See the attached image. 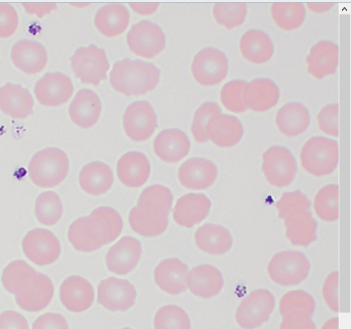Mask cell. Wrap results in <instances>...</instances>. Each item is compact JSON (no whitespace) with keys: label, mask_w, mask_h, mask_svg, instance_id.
I'll return each mask as SVG.
<instances>
[{"label":"cell","mask_w":351,"mask_h":329,"mask_svg":"<svg viewBox=\"0 0 351 329\" xmlns=\"http://www.w3.org/2000/svg\"><path fill=\"white\" fill-rule=\"evenodd\" d=\"M276 206L285 222L286 236L293 245L306 246L316 239L317 223L312 217L311 202L306 195L300 190L284 193Z\"/></svg>","instance_id":"cell-1"},{"label":"cell","mask_w":351,"mask_h":329,"mask_svg":"<svg viewBox=\"0 0 351 329\" xmlns=\"http://www.w3.org/2000/svg\"><path fill=\"white\" fill-rule=\"evenodd\" d=\"M160 77V71L154 64L127 59L114 64L110 81L117 92L127 96H140L153 91Z\"/></svg>","instance_id":"cell-2"},{"label":"cell","mask_w":351,"mask_h":329,"mask_svg":"<svg viewBox=\"0 0 351 329\" xmlns=\"http://www.w3.org/2000/svg\"><path fill=\"white\" fill-rule=\"evenodd\" d=\"M70 168L65 152L58 148H48L36 153L29 166V176L38 186L52 188L63 182Z\"/></svg>","instance_id":"cell-3"},{"label":"cell","mask_w":351,"mask_h":329,"mask_svg":"<svg viewBox=\"0 0 351 329\" xmlns=\"http://www.w3.org/2000/svg\"><path fill=\"white\" fill-rule=\"evenodd\" d=\"M300 161L303 168L315 176L330 174L338 165V144L324 137H311L301 150Z\"/></svg>","instance_id":"cell-4"},{"label":"cell","mask_w":351,"mask_h":329,"mask_svg":"<svg viewBox=\"0 0 351 329\" xmlns=\"http://www.w3.org/2000/svg\"><path fill=\"white\" fill-rule=\"evenodd\" d=\"M310 270V263L302 252L281 251L274 255L267 272L271 279L282 286L296 285L304 280Z\"/></svg>","instance_id":"cell-5"},{"label":"cell","mask_w":351,"mask_h":329,"mask_svg":"<svg viewBox=\"0 0 351 329\" xmlns=\"http://www.w3.org/2000/svg\"><path fill=\"white\" fill-rule=\"evenodd\" d=\"M75 76L83 83L97 86L110 68L106 51L95 45L78 49L71 59Z\"/></svg>","instance_id":"cell-6"},{"label":"cell","mask_w":351,"mask_h":329,"mask_svg":"<svg viewBox=\"0 0 351 329\" xmlns=\"http://www.w3.org/2000/svg\"><path fill=\"white\" fill-rule=\"evenodd\" d=\"M274 307L275 298L269 290H254L238 306L236 320L244 329H254L269 319Z\"/></svg>","instance_id":"cell-7"},{"label":"cell","mask_w":351,"mask_h":329,"mask_svg":"<svg viewBox=\"0 0 351 329\" xmlns=\"http://www.w3.org/2000/svg\"><path fill=\"white\" fill-rule=\"evenodd\" d=\"M262 170L269 184L284 187L293 181L297 173V163L288 148L274 146L263 155Z\"/></svg>","instance_id":"cell-8"},{"label":"cell","mask_w":351,"mask_h":329,"mask_svg":"<svg viewBox=\"0 0 351 329\" xmlns=\"http://www.w3.org/2000/svg\"><path fill=\"white\" fill-rule=\"evenodd\" d=\"M127 42L133 53L148 60L158 55L166 47V37L162 29L148 21L132 26Z\"/></svg>","instance_id":"cell-9"},{"label":"cell","mask_w":351,"mask_h":329,"mask_svg":"<svg viewBox=\"0 0 351 329\" xmlns=\"http://www.w3.org/2000/svg\"><path fill=\"white\" fill-rule=\"evenodd\" d=\"M191 70L195 81L206 87L222 82L228 72V61L226 55L215 48H206L195 57Z\"/></svg>","instance_id":"cell-10"},{"label":"cell","mask_w":351,"mask_h":329,"mask_svg":"<svg viewBox=\"0 0 351 329\" xmlns=\"http://www.w3.org/2000/svg\"><path fill=\"white\" fill-rule=\"evenodd\" d=\"M23 247L27 258L40 266L56 262L62 251L58 237L51 231L43 228L29 231L23 240Z\"/></svg>","instance_id":"cell-11"},{"label":"cell","mask_w":351,"mask_h":329,"mask_svg":"<svg viewBox=\"0 0 351 329\" xmlns=\"http://www.w3.org/2000/svg\"><path fill=\"white\" fill-rule=\"evenodd\" d=\"M123 126L127 135L133 141L148 140L158 126V118L152 105L147 101H137L126 109Z\"/></svg>","instance_id":"cell-12"},{"label":"cell","mask_w":351,"mask_h":329,"mask_svg":"<svg viewBox=\"0 0 351 329\" xmlns=\"http://www.w3.org/2000/svg\"><path fill=\"white\" fill-rule=\"evenodd\" d=\"M86 222L90 235L102 246L115 241L123 228L121 215L117 210L109 207L95 209L86 217Z\"/></svg>","instance_id":"cell-13"},{"label":"cell","mask_w":351,"mask_h":329,"mask_svg":"<svg viewBox=\"0 0 351 329\" xmlns=\"http://www.w3.org/2000/svg\"><path fill=\"white\" fill-rule=\"evenodd\" d=\"M135 287L125 279L110 277L98 286V302L111 311H125L136 301Z\"/></svg>","instance_id":"cell-14"},{"label":"cell","mask_w":351,"mask_h":329,"mask_svg":"<svg viewBox=\"0 0 351 329\" xmlns=\"http://www.w3.org/2000/svg\"><path fill=\"white\" fill-rule=\"evenodd\" d=\"M73 93L71 79L58 72L46 74L38 81L35 88L38 102L46 107L61 106L69 101Z\"/></svg>","instance_id":"cell-15"},{"label":"cell","mask_w":351,"mask_h":329,"mask_svg":"<svg viewBox=\"0 0 351 329\" xmlns=\"http://www.w3.org/2000/svg\"><path fill=\"white\" fill-rule=\"evenodd\" d=\"M142 252V244L138 239L123 237L109 250L106 256L108 268L119 275L128 274L138 265Z\"/></svg>","instance_id":"cell-16"},{"label":"cell","mask_w":351,"mask_h":329,"mask_svg":"<svg viewBox=\"0 0 351 329\" xmlns=\"http://www.w3.org/2000/svg\"><path fill=\"white\" fill-rule=\"evenodd\" d=\"M215 164L204 158H192L180 168L178 177L180 183L193 190H203L210 187L217 176Z\"/></svg>","instance_id":"cell-17"},{"label":"cell","mask_w":351,"mask_h":329,"mask_svg":"<svg viewBox=\"0 0 351 329\" xmlns=\"http://www.w3.org/2000/svg\"><path fill=\"white\" fill-rule=\"evenodd\" d=\"M95 296L93 285L80 276L67 278L61 286V301L72 312L80 313L88 309L93 304Z\"/></svg>","instance_id":"cell-18"},{"label":"cell","mask_w":351,"mask_h":329,"mask_svg":"<svg viewBox=\"0 0 351 329\" xmlns=\"http://www.w3.org/2000/svg\"><path fill=\"white\" fill-rule=\"evenodd\" d=\"M11 57L14 65L27 75L42 72L48 63L45 47L38 42L31 40L17 42L13 47Z\"/></svg>","instance_id":"cell-19"},{"label":"cell","mask_w":351,"mask_h":329,"mask_svg":"<svg viewBox=\"0 0 351 329\" xmlns=\"http://www.w3.org/2000/svg\"><path fill=\"white\" fill-rule=\"evenodd\" d=\"M244 131L235 116L219 114L210 118L206 127L208 140L220 148H231L241 140Z\"/></svg>","instance_id":"cell-20"},{"label":"cell","mask_w":351,"mask_h":329,"mask_svg":"<svg viewBox=\"0 0 351 329\" xmlns=\"http://www.w3.org/2000/svg\"><path fill=\"white\" fill-rule=\"evenodd\" d=\"M54 294V285L46 274L38 272L31 285L16 295L18 304L29 312H38L51 302Z\"/></svg>","instance_id":"cell-21"},{"label":"cell","mask_w":351,"mask_h":329,"mask_svg":"<svg viewBox=\"0 0 351 329\" xmlns=\"http://www.w3.org/2000/svg\"><path fill=\"white\" fill-rule=\"evenodd\" d=\"M210 199L203 194L190 193L179 198L173 209V218L182 226L192 228L208 215Z\"/></svg>","instance_id":"cell-22"},{"label":"cell","mask_w":351,"mask_h":329,"mask_svg":"<svg viewBox=\"0 0 351 329\" xmlns=\"http://www.w3.org/2000/svg\"><path fill=\"white\" fill-rule=\"evenodd\" d=\"M31 92L20 85L8 83L0 88V110L16 120L26 119L34 113Z\"/></svg>","instance_id":"cell-23"},{"label":"cell","mask_w":351,"mask_h":329,"mask_svg":"<svg viewBox=\"0 0 351 329\" xmlns=\"http://www.w3.org/2000/svg\"><path fill=\"white\" fill-rule=\"evenodd\" d=\"M189 272L187 265L179 259H167L156 267L155 281L162 290L172 295H178L187 289Z\"/></svg>","instance_id":"cell-24"},{"label":"cell","mask_w":351,"mask_h":329,"mask_svg":"<svg viewBox=\"0 0 351 329\" xmlns=\"http://www.w3.org/2000/svg\"><path fill=\"white\" fill-rule=\"evenodd\" d=\"M156 155L167 163H177L186 157L191 149L187 135L178 129H166L154 140Z\"/></svg>","instance_id":"cell-25"},{"label":"cell","mask_w":351,"mask_h":329,"mask_svg":"<svg viewBox=\"0 0 351 329\" xmlns=\"http://www.w3.org/2000/svg\"><path fill=\"white\" fill-rule=\"evenodd\" d=\"M308 72L315 79H322L334 75L339 66V47L325 40L315 44L306 57Z\"/></svg>","instance_id":"cell-26"},{"label":"cell","mask_w":351,"mask_h":329,"mask_svg":"<svg viewBox=\"0 0 351 329\" xmlns=\"http://www.w3.org/2000/svg\"><path fill=\"white\" fill-rule=\"evenodd\" d=\"M102 111L99 97L93 91L84 89L77 92L69 107L72 121L82 129L94 127Z\"/></svg>","instance_id":"cell-27"},{"label":"cell","mask_w":351,"mask_h":329,"mask_svg":"<svg viewBox=\"0 0 351 329\" xmlns=\"http://www.w3.org/2000/svg\"><path fill=\"white\" fill-rule=\"evenodd\" d=\"M221 272L215 267L204 264L193 268L187 276V285L196 296L210 298L218 295L223 287Z\"/></svg>","instance_id":"cell-28"},{"label":"cell","mask_w":351,"mask_h":329,"mask_svg":"<svg viewBox=\"0 0 351 329\" xmlns=\"http://www.w3.org/2000/svg\"><path fill=\"white\" fill-rule=\"evenodd\" d=\"M150 173V162L142 153H128L118 162L119 179L128 187L136 188L143 186L148 181Z\"/></svg>","instance_id":"cell-29"},{"label":"cell","mask_w":351,"mask_h":329,"mask_svg":"<svg viewBox=\"0 0 351 329\" xmlns=\"http://www.w3.org/2000/svg\"><path fill=\"white\" fill-rule=\"evenodd\" d=\"M173 202L171 191L161 185L146 188L141 194L137 207L143 215L154 219L168 218Z\"/></svg>","instance_id":"cell-30"},{"label":"cell","mask_w":351,"mask_h":329,"mask_svg":"<svg viewBox=\"0 0 351 329\" xmlns=\"http://www.w3.org/2000/svg\"><path fill=\"white\" fill-rule=\"evenodd\" d=\"M279 98V88L267 78L256 79L247 83L244 94L247 108L256 112L269 110L276 106Z\"/></svg>","instance_id":"cell-31"},{"label":"cell","mask_w":351,"mask_h":329,"mask_svg":"<svg viewBox=\"0 0 351 329\" xmlns=\"http://www.w3.org/2000/svg\"><path fill=\"white\" fill-rule=\"evenodd\" d=\"M195 239L198 248L210 254H223L232 246V237L229 231L218 224H204L195 232Z\"/></svg>","instance_id":"cell-32"},{"label":"cell","mask_w":351,"mask_h":329,"mask_svg":"<svg viewBox=\"0 0 351 329\" xmlns=\"http://www.w3.org/2000/svg\"><path fill=\"white\" fill-rule=\"evenodd\" d=\"M130 12L123 5L111 4L101 8L97 13L95 24L104 36L112 38L123 34L130 24Z\"/></svg>","instance_id":"cell-33"},{"label":"cell","mask_w":351,"mask_h":329,"mask_svg":"<svg viewBox=\"0 0 351 329\" xmlns=\"http://www.w3.org/2000/svg\"><path fill=\"white\" fill-rule=\"evenodd\" d=\"M80 185L86 193L99 196L108 192L114 183L111 168L101 162L93 161L85 166L80 175Z\"/></svg>","instance_id":"cell-34"},{"label":"cell","mask_w":351,"mask_h":329,"mask_svg":"<svg viewBox=\"0 0 351 329\" xmlns=\"http://www.w3.org/2000/svg\"><path fill=\"white\" fill-rule=\"evenodd\" d=\"M240 51L243 57L253 64H263L269 62L274 53V47L270 37L259 30L246 32L240 41Z\"/></svg>","instance_id":"cell-35"},{"label":"cell","mask_w":351,"mask_h":329,"mask_svg":"<svg viewBox=\"0 0 351 329\" xmlns=\"http://www.w3.org/2000/svg\"><path fill=\"white\" fill-rule=\"evenodd\" d=\"M276 124L280 133L287 137L300 135L304 133L309 126V112L301 103H288L278 111Z\"/></svg>","instance_id":"cell-36"},{"label":"cell","mask_w":351,"mask_h":329,"mask_svg":"<svg viewBox=\"0 0 351 329\" xmlns=\"http://www.w3.org/2000/svg\"><path fill=\"white\" fill-rule=\"evenodd\" d=\"M271 16L276 25L282 30L293 31L303 24L306 10L300 3H276L271 9Z\"/></svg>","instance_id":"cell-37"},{"label":"cell","mask_w":351,"mask_h":329,"mask_svg":"<svg viewBox=\"0 0 351 329\" xmlns=\"http://www.w3.org/2000/svg\"><path fill=\"white\" fill-rule=\"evenodd\" d=\"M37 271L26 261H14L4 269L3 284L10 293L16 295L32 281Z\"/></svg>","instance_id":"cell-38"},{"label":"cell","mask_w":351,"mask_h":329,"mask_svg":"<svg viewBox=\"0 0 351 329\" xmlns=\"http://www.w3.org/2000/svg\"><path fill=\"white\" fill-rule=\"evenodd\" d=\"M315 308L313 296L303 290H293L283 295L279 305L282 317L293 314H303L312 317Z\"/></svg>","instance_id":"cell-39"},{"label":"cell","mask_w":351,"mask_h":329,"mask_svg":"<svg viewBox=\"0 0 351 329\" xmlns=\"http://www.w3.org/2000/svg\"><path fill=\"white\" fill-rule=\"evenodd\" d=\"M314 210L324 221L333 222L339 218V186L330 184L323 187L316 194Z\"/></svg>","instance_id":"cell-40"},{"label":"cell","mask_w":351,"mask_h":329,"mask_svg":"<svg viewBox=\"0 0 351 329\" xmlns=\"http://www.w3.org/2000/svg\"><path fill=\"white\" fill-rule=\"evenodd\" d=\"M36 214L38 221L45 225L57 224L62 217L64 207L60 196L49 191L39 196L36 204Z\"/></svg>","instance_id":"cell-41"},{"label":"cell","mask_w":351,"mask_h":329,"mask_svg":"<svg viewBox=\"0 0 351 329\" xmlns=\"http://www.w3.org/2000/svg\"><path fill=\"white\" fill-rule=\"evenodd\" d=\"M247 13V6L242 3H219L213 8L216 22L228 30L243 25Z\"/></svg>","instance_id":"cell-42"},{"label":"cell","mask_w":351,"mask_h":329,"mask_svg":"<svg viewBox=\"0 0 351 329\" xmlns=\"http://www.w3.org/2000/svg\"><path fill=\"white\" fill-rule=\"evenodd\" d=\"M156 329H191V320L181 307L169 304L160 308L155 316Z\"/></svg>","instance_id":"cell-43"},{"label":"cell","mask_w":351,"mask_h":329,"mask_svg":"<svg viewBox=\"0 0 351 329\" xmlns=\"http://www.w3.org/2000/svg\"><path fill=\"white\" fill-rule=\"evenodd\" d=\"M129 222L134 231L147 237L161 235L167 230L169 225L168 218L154 219L146 217L141 213L137 206L131 210Z\"/></svg>","instance_id":"cell-44"},{"label":"cell","mask_w":351,"mask_h":329,"mask_svg":"<svg viewBox=\"0 0 351 329\" xmlns=\"http://www.w3.org/2000/svg\"><path fill=\"white\" fill-rule=\"evenodd\" d=\"M247 85V83L242 80H234L223 85L220 97L227 110L234 114H241L248 109L244 99Z\"/></svg>","instance_id":"cell-45"},{"label":"cell","mask_w":351,"mask_h":329,"mask_svg":"<svg viewBox=\"0 0 351 329\" xmlns=\"http://www.w3.org/2000/svg\"><path fill=\"white\" fill-rule=\"evenodd\" d=\"M69 239L78 251L90 252L103 247L90 235L87 227L86 217L77 219L71 225Z\"/></svg>","instance_id":"cell-46"},{"label":"cell","mask_w":351,"mask_h":329,"mask_svg":"<svg viewBox=\"0 0 351 329\" xmlns=\"http://www.w3.org/2000/svg\"><path fill=\"white\" fill-rule=\"evenodd\" d=\"M221 114L219 106L213 102L203 104L195 112L191 131L196 142L204 143L208 141L206 127L209 120L215 115Z\"/></svg>","instance_id":"cell-47"},{"label":"cell","mask_w":351,"mask_h":329,"mask_svg":"<svg viewBox=\"0 0 351 329\" xmlns=\"http://www.w3.org/2000/svg\"><path fill=\"white\" fill-rule=\"evenodd\" d=\"M319 129L327 135L339 137V105H327L317 116Z\"/></svg>","instance_id":"cell-48"},{"label":"cell","mask_w":351,"mask_h":329,"mask_svg":"<svg viewBox=\"0 0 351 329\" xmlns=\"http://www.w3.org/2000/svg\"><path fill=\"white\" fill-rule=\"evenodd\" d=\"M19 23L16 10L8 4L0 3V38L12 37L18 29Z\"/></svg>","instance_id":"cell-49"},{"label":"cell","mask_w":351,"mask_h":329,"mask_svg":"<svg viewBox=\"0 0 351 329\" xmlns=\"http://www.w3.org/2000/svg\"><path fill=\"white\" fill-rule=\"evenodd\" d=\"M324 299L327 306L334 312L339 311V272L334 271L326 277L322 287Z\"/></svg>","instance_id":"cell-50"},{"label":"cell","mask_w":351,"mask_h":329,"mask_svg":"<svg viewBox=\"0 0 351 329\" xmlns=\"http://www.w3.org/2000/svg\"><path fill=\"white\" fill-rule=\"evenodd\" d=\"M33 329H69L66 319L59 313H48L39 317Z\"/></svg>","instance_id":"cell-51"},{"label":"cell","mask_w":351,"mask_h":329,"mask_svg":"<svg viewBox=\"0 0 351 329\" xmlns=\"http://www.w3.org/2000/svg\"><path fill=\"white\" fill-rule=\"evenodd\" d=\"M0 329H29V325L22 314L9 310L0 314Z\"/></svg>","instance_id":"cell-52"},{"label":"cell","mask_w":351,"mask_h":329,"mask_svg":"<svg viewBox=\"0 0 351 329\" xmlns=\"http://www.w3.org/2000/svg\"><path fill=\"white\" fill-rule=\"evenodd\" d=\"M280 329H316L311 317L303 314H293L283 317Z\"/></svg>","instance_id":"cell-53"},{"label":"cell","mask_w":351,"mask_h":329,"mask_svg":"<svg viewBox=\"0 0 351 329\" xmlns=\"http://www.w3.org/2000/svg\"><path fill=\"white\" fill-rule=\"evenodd\" d=\"M26 12L32 16H36L40 18L50 14L57 9L56 3H23Z\"/></svg>","instance_id":"cell-54"},{"label":"cell","mask_w":351,"mask_h":329,"mask_svg":"<svg viewBox=\"0 0 351 329\" xmlns=\"http://www.w3.org/2000/svg\"><path fill=\"white\" fill-rule=\"evenodd\" d=\"M132 10L141 16L154 14L159 8V3H129Z\"/></svg>","instance_id":"cell-55"},{"label":"cell","mask_w":351,"mask_h":329,"mask_svg":"<svg viewBox=\"0 0 351 329\" xmlns=\"http://www.w3.org/2000/svg\"><path fill=\"white\" fill-rule=\"evenodd\" d=\"M308 9L314 13H324L330 10L335 3H306Z\"/></svg>","instance_id":"cell-56"},{"label":"cell","mask_w":351,"mask_h":329,"mask_svg":"<svg viewBox=\"0 0 351 329\" xmlns=\"http://www.w3.org/2000/svg\"><path fill=\"white\" fill-rule=\"evenodd\" d=\"M322 329H339V318L332 317L327 320Z\"/></svg>","instance_id":"cell-57"},{"label":"cell","mask_w":351,"mask_h":329,"mask_svg":"<svg viewBox=\"0 0 351 329\" xmlns=\"http://www.w3.org/2000/svg\"><path fill=\"white\" fill-rule=\"evenodd\" d=\"M122 329H133V328H122Z\"/></svg>","instance_id":"cell-58"}]
</instances>
